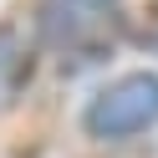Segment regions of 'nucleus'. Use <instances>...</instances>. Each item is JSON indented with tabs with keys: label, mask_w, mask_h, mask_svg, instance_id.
<instances>
[{
	"label": "nucleus",
	"mask_w": 158,
	"mask_h": 158,
	"mask_svg": "<svg viewBox=\"0 0 158 158\" xmlns=\"http://www.w3.org/2000/svg\"><path fill=\"white\" fill-rule=\"evenodd\" d=\"M127 15L123 0H41L36 5V41L61 61H92L112 51Z\"/></svg>",
	"instance_id": "1"
},
{
	"label": "nucleus",
	"mask_w": 158,
	"mask_h": 158,
	"mask_svg": "<svg viewBox=\"0 0 158 158\" xmlns=\"http://www.w3.org/2000/svg\"><path fill=\"white\" fill-rule=\"evenodd\" d=\"M21 66H26V46L15 26H0V97L21 82Z\"/></svg>",
	"instance_id": "3"
},
{
	"label": "nucleus",
	"mask_w": 158,
	"mask_h": 158,
	"mask_svg": "<svg viewBox=\"0 0 158 158\" xmlns=\"http://www.w3.org/2000/svg\"><path fill=\"white\" fill-rule=\"evenodd\" d=\"M148 46H158V26H153V31H148Z\"/></svg>",
	"instance_id": "4"
},
{
	"label": "nucleus",
	"mask_w": 158,
	"mask_h": 158,
	"mask_svg": "<svg viewBox=\"0 0 158 158\" xmlns=\"http://www.w3.org/2000/svg\"><path fill=\"white\" fill-rule=\"evenodd\" d=\"M158 123V72H123L107 87H97L82 107V133L97 143H123Z\"/></svg>",
	"instance_id": "2"
}]
</instances>
